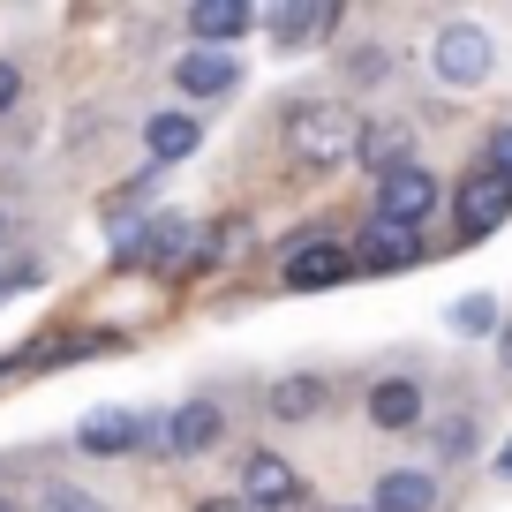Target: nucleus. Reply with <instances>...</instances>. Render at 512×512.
I'll list each match as a JSON object with an SVG mask.
<instances>
[{
    "instance_id": "nucleus-25",
    "label": "nucleus",
    "mask_w": 512,
    "mask_h": 512,
    "mask_svg": "<svg viewBox=\"0 0 512 512\" xmlns=\"http://www.w3.org/2000/svg\"><path fill=\"white\" fill-rule=\"evenodd\" d=\"M16 98H23V76H16V68H8V61H0V113L16 106Z\"/></svg>"
},
{
    "instance_id": "nucleus-19",
    "label": "nucleus",
    "mask_w": 512,
    "mask_h": 512,
    "mask_svg": "<svg viewBox=\"0 0 512 512\" xmlns=\"http://www.w3.org/2000/svg\"><path fill=\"white\" fill-rule=\"evenodd\" d=\"M452 324H460V332H490V324H497V302H490V294H467V302L452 309Z\"/></svg>"
},
{
    "instance_id": "nucleus-31",
    "label": "nucleus",
    "mask_w": 512,
    "mask_h": 512,
    "mask_svg": "<svg viewBox=\"0 0 512 512\" xmlns=\"http://www.w3.org/2000/svg\"><path fill=\"white\" fill-rule=\"evenodd\" d=\"M0 512H16V505H8V497H0Z\"/></svg>"
},
{
    "instance_id": "nucleus-28",
    "label": "nucleus",
    "mask_w": 512,
    "mask_h": 512,
    "mask_svg": "<svg viewBox=\"0 0 512 512\" xmlns=\"http://www.w3.org/2000/svg\"><path fill=\"white\" fill-rule=\"evenodd\" d=\"M497 347H505V362H512V324H505V339H497Z\"/></svg>"
},
{
    "instance_id": "nucleus-32",
    "label": "nucleus",
    "mask_w": 512,
    "mask_h": 512,
    "mask_svg": "<svg viewBox=\"0 0 512 512\" xmlns=\"http://www.w3.org/2000/svg\"><path fill=\"white\" fill-rule=\"evenodd\" d=\"M347 512H369V505H347Z\"/></svg>"
},
{
    "instance_id": "nucleus-17",
    "label": "nucleus",
    "mask_w": 512,
    "mask_h": 512,
    "mask_svg": "<svg viewBox=\"0 0 512 512\" xmlns=\"http://www.w3.org/2000/svg\"><path fill=\"white\" fill-rule=\"evenodd\" d=\"M166 445H174V452H204V445H219V407H211V400H189L174 422H166Z\"/></svg>"
},
{
    "instance_id": "nucleus-22",
    "label": "nucleus",
    "mask_w": 512,
    "mask_h": 512,
    "mask_svg": "<svg viewBox=\"0 0 512 512\" xmlns=\"http://www.w3.org/2000/svg\"><path fill=\"white\" fill-rule=\"evenodd\" d=\"M437 445H445V460H467V445H475V422H445V437H437Z\"/></svg>"
},
{
    "instance_id": "nucleus-3",
    "label": "nucleus",
    "mask_w": 512,
    "mask_h": 512,
    "mask_svg": "<svg viewBox=\"0 0 512 512\" xmlns=\"http://www.w3.org/2000/svg\"><path fill=\"white\" fill-rule=\"evenodd\" d=\"M189 219H174V211H159V219L128 226V234H113V264H174V256H189Z\"/></svg>"
},
{
    "instance_id": "nucleus-9",
    "label": "nucleus",
    "mask_w": 512,
    "mask_h": 512,
    "mask_svg": "<svg viewBox=\"0 0 512 512\" xmlns=\"http://www.w3.org/2000/svg\"><path fill=\"white\" fill-rule=\"evenodd\" d=\"M369 512H437V475H422V467H392V475H377Z\"/></svg>"
},
{
    "instance_id": "nucleus-18",
    "label": "nucleus",
    "mask_w": 512,
    "mask_h": 512,
    "mask_svg": "<svg viewBox=\"0 0 512 512\" xmlns=\"http://www.w3.org/2000/svg\"><path fill=\"white\" fill-rule=\"evenodd\" d=\"M272 415L317 422V415H324V377H279V384H272Z\"/></svg>"
},
{
    "instance_id": "nucleus-29",
    "label": "nucleus",
    "mask_w": 512,
    "mask_h": 512,
    "mask_svg": "<svg viewBox=\"0 0 512 512\" xmlns=\"http://www.w3.org/2000/svg\"><path fill=\"white\" fill-rule=\"evenodd\" d=\"M204 512H241V505H204Z\"/></svg>"
},
{
    "instance_id": "nucleus-10",
    "label": "nucleus",
    "mask_w": 512,
    "mask_h": 512,
    "mask_svg": "<svg viewBox=\"0 0 512 512\" xmlns=\"http://www.w3.org/2000/svg\"><path fill=\"white\" fill-rule=\"evenodd\" d=\"M264 31H272L279 53H302L309 38L339 31V8H302V0H287V8H272V16H264Z\"/></svg>"
},
{
    "instance_id": "nucleus-24",
    "label": "nucleus",
    "mask_w": 512,
    "mask_h": 512,
    "mask_svg": "<svg viewBox=\"0 0 512 512\" xmlns=\"http://www.w3.org/2000/svg\"><path fill=\"white\" fill-rule=\"evenodd\" d=\"M354 76H362V83H377V76H384V46H362V61H354Z\"/></svg>"
},
{
    "instance_id": "nucleus-6",
    "label": "nucleus",
    "mask_w": 512,
    "mask_h": 512,
    "mask_svg": "<svg viewBox=\"0 0 512 512\" xmlns=\"http://www.w3.org/2000/svg\"><path fill=\"white\" fill-rule=\"evenodd\" d=\"M415 256H422L415 226H384V219H369L362 241L347 249V264H354V272H400V264H415Z\"/></svg>"
},
{
    "instance_id": "nucleus-2",
    "label": "nucleus",
    "mask_w": 512,
    "mask_h": 512,
    "mask_svg": "<svg viewBox=\"0 0 512 512\" xmlns=\"http://www.w3.org/2000/svg\"><path fill=\"white\" fill-rule=\"evenodd\" d=\"M452 219H460V241H482L512 219V181L497 166H467L460 174V196H452Z\"/></svg>"
},
{
    "instance_id": "nucleus-20",
    "label": "nucleus",
    "mask_w": 512,
    "mask_h": 512,
    "mask_svg": "<svg viewBox=\"0 0 512 512\" xmlns=\"http://www.w3.org/2000/svg\"><path fill=\"white\" fill-rule=\"evenodd\" d=\"M38 512H106V505L83 497V490H46V497H38Z\"/></svg>"
},
{
    "instance_id": "nucleus-11",
    "label": "nucleus",
    "mask_w": 512,
    "mask_h": 512,
    "mask_svg": "<svg viewBox=\"0 0 512 512\" xmlns=\"http://www.w3.org/2000/svg\"><path fill=\"white\" fill-rule=\"evenodd\" d=\"M249 23H256V8H241V0H196V8H189V31L204 38V53L234 46Z\"/></svg>"
},
{
    "instance_id": "nucleus-14",
    "label": "nucleus",
    "mask_w": 512,
    "mask_h": 512,
    "mask_svg": "<svg viewBox=\"0 0 512 512\" xmlns=\"http://www.w3.org/2000/svg\"><path fill=\"white\" fill-rule=\"evenodd\" d=\"M174 83H181V91H196V98H219V91H234V83H241V68H234V53H181Z\"/></svg>"
},
{
    "instance_id": "nucleus-30",
    "label": "nucleus",
    "mask_w": 512,
    "mask_h": 512,
    "mask_svg": "<svg viewBox=\"0 0 512 512\" xmlns=\"http://www.w3.org/2000/svg\"><path fill=\"white\" fill-rule=\"evenodd\" d=\"M0 241H8V211H0Z\"/></svg>"
},
{
    "instance_id": "nucleus-12",
    "label": "nucleus",
    "mask_w": 512,
    "mask_h": 512,
    "mask_svg": "<svg viewBox=\"0 0 512 512\" xmlns=\"http://www.w3.org/2000/svg\"><path fill=\"white\" fill-rule=\"evenodd\" d=\"M369 422H377V430H415L422 422V384L415 377H384L377 392H369Z\"/></svg>"
},
{
    "instance_id": "nucleus-1",
    "label": "nucleus",
    "mask_w": 512,
    "mask_h": 512,
    "mask_svg": "<svg viewBox=\"0 0 512 512\" xmlns=\"http://www.w3.org/2000/svg\"><path fill=\"white\" fill-rule=\"evenodd\" d=\"M354 144H362V113H347V106H294L287 151L302 166H339V159H354Z\"/></svg>"
},
{
    "instance_id": "nucleus-8",
    "label": "nucleus",
    "mask_w": 512,
    "mask_h": 512,
    "mask_svg": "<svg viewBox=\"0 0 512 512\" xmlns=\"http://www.w3.org/2000/svg\"><path fill=\"white\" fill-rule=\"evenodd\" d=\"M354 159L369 166V174H400V166H415V128L407 121H362V144H354Z\"/></svg>"
},
{
    "instance_id": "nucleus-16",
    "label": "nucleus",
    "mask_w": 512,
    "mask_h": 512,
    "mask_svg": "<svg viewBox=\"0 0 512 512\" xmlns=\"http://www.w3.org/2000/svg\"><path fill=\"white\" fill-rule=\"evenodd\" d=\"M196 136H204V128H196L189 113H151V121H144V151H151L159 166L189 159V151H196Z\"/></svg>"
},
{
    "instance_id": "nucleus-15",
    "label": "nucleus",
    "mask_w": 512,
    "mask_h": 512,
    "mask_svg": "<svg viewBox=\"0 0 512 512\" xmlns=\"http://www.w3.org/2000/svg\"><path fill=\"white\" fill-rule=\"evenodd\" d=\"M241 490H249V505H287V497H302V482H294V467H287V460L256 452V460L241 467Z\"/></svg>"
},
{
    "instance_id": "nucleus-4",
    "label": "nucleus",
    "mask_w": 512,
    "mask_h": 512,
    "mask_svg": "<svg viewBox=\"0 0 512 512\" xmlns=\"http://www.w3.org/2000/svg\"><path fill=\"white\" fill-rule=\"evenodd\" d=\"M430 61H437V76H445V83L475 91V83L497 68V53H490V38H482L475 23H445V31H437V53H430Z\"/></svg>"
},
{
    "instance_id": "nucleus-13",
    "label": "nucleus",
    "mask_w": 512,
    "mask_h": 512,
    "mask_svg": "<svg viewBox=\"0 0 512 512\" xmlns=\"http://www.w3.org/2000/svg\"><path fill=\"white\" fill-rule=\"evenodd\" d=\"M76 445L106 460V452H128V445H144V422L128 415V407H98V415H91V422L76 430Z\"/></svg>"
},
{
    "instance_id": "nucleus-23",
    "label": "nucleus",
    "mask_w": 512,
    "mask_h": 512,
    "mask_svg": "<svg viewBox=\"0 0 512 512\" xmlns=\"http://www.w3.org/2000/svg\"><path fill=\"white\" fill-rule=\"evenodd\" d=\"M482 166H497V174L512 181V128H497V136H490V151H482Z\"/></svg>"
},
{
    "instance_id": "nucleus-27",
    "label": "nucleus",
    "mask_w": 512,
    "mask_h": 512,
    "mask_svg": "<svg viewBox=\"0 0 512 512\" xmlns=\"http://www.w3.org/2000/svg\"><path fill=\"white\" fill-rule=\"evenodd\" d=\"M497 475H505V482H512V445H505V452H497Z\"/></svg>"
},
{
    "instance_id": "nucleus-21",
    "label": "nucleus",
    "mask_w": 512,
    "mask_h": 512,
    "mask_svg": "<svg viewBox=\"0 0 512 512\" xmlns=\"http://www.w3.org/2000/svg\"><path fill=\"white\" fill-rule=\"evenodd\" d=\"M23 287H38V264H8V272H0V309L16 302Z\"/></svg>"
},
{
    "instance_id": "nucleus-7",
    "label": "nucleus",
    "mask_w": 512,
    "mask_h": 512,
    "mask_svg": "<svg viewBox=\"0 0 512 512\" xmlns=\"http://www.w3.org/2000/svg\"><path fill=\"white\" fill-rule=\"evenodd\" d=\"M354 264H347V249L339 241H302V249L279 264V279H287V294H317V287H339Z\"/></svg>"
},
{
    "instance_id": "nucleus-26",
    "label": "nucleus",
    "mask_w": 512,
    "mask_h": 512,
    "mask_svg": "<svg viewBox=\"0 0 512 512\" xmlns=\"http://www.w3.org/2000/svg\"><path fill=\"white\" fill-rule=\"evenodd\" d=\"M256 512H309V505H302V497H287V505H256Z\"/></svg>"
},
{
    "instance_id": "nucleus-5",
    "label": "nucleus",
    "mask_w": 512,
    "mask_h": 512,
    "mask_svg": "<svg viewBox=\"0 0 512 512\" xmlns=\"http://www.w3.org/2000/svg\"><path fill=\"white\" fill-rule=\"evenodd\" d=\"M437 211V174L430 166H400V174L377 181V219L384 226H422Z\"/></svg>"
}]
</instances>
